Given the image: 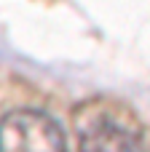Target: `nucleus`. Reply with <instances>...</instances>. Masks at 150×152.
<instances>
[{
	"label": "nucleus",
	"mask_w": 150,
	"mask_h": 152,
	"mask_svg": "<svg viewBox=\"0 0 150 152\" xmlns=\"http://www.w3.org/2000/svg\"><path fill=\"white\" fill-rule=\"evenodd\" d=\"M72 126L81 152H148L142 120L121 102L89 99L75 107Z\"/></svg>",
	"instance_id": "nucleus-1"
},
{
	"label": "nucleus",
	"mask_w": 150,
	"mask_h": 152,
	"mask_svg": "<svg viewBox=\"0 0 150 152\" xmlns=\"http://www.w3.org/2000/svg\"><path fill=\"white\" fill-rule=\"evenodd\" d=\"M0 152H67V142L48 112L13 110L0 120Z\"/></svg>",
	"instance_id": "nucleus-2"
}]
</instances>
